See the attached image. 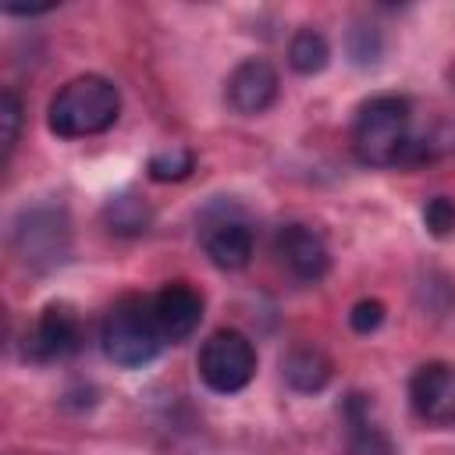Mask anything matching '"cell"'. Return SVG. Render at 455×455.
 Segmentation results:
<instances>
[{
    "instance_id": "cell-10",
    "label": "cell",
    "mask_w": 455,
    "mask_h": 455,
    "mask_svg": "<svg viewBox=\"0 0 455 455\" xmlns=\"http://www.w3.org/2000/svg\"><path fill=\"white\" fill-rule=\"evenodd\" d=\"M277 92H281L277 68L263 57H245L224 82V103L238 117H256L263 110H270Z\"/></svg>"
},
{
    "instance_id": "cell-14",
    "label": "cell",
    "mask_w": 455,
    "mask_h": 455,
    "mask_svg": "<svg viewBox=\"0 0 455 455\" xmlns=\"http://www.w3.org/2000/svg\"><path fill=\"white\" fill-rule=\"evenodd\" d=\"M153 224V210L139 192H117L103 203V228L117 238H139Z\"/></svg>"
},
{
    "instance_id": "cell-13",
    "label": "cell",
    "mask_w": 455,
    "mask_h": 455,
    "mask_svg": "<svg viewBox=\"0 0 455 455\" xmlns=\"http://www.w3.org/2000/svg\"><path fill=\"white\" fill-rule=\"evenodd\" d=\"M281 377H284V384H288L291 391H299V395H316V391H323V387L331 384L334 363H331V355H327L320 345L299 341V345H291V348L281 355Z\"/></svg>"
},
{
    "instance_id": "cell-7",
    "label": "cell",
    "mask_w": 455,
    "mask_h": 455,
    "mask_svg": "<svg viewBox=\"0 0 455 455\" xmlns=\"http://www.w3.org/2000/svg\"><path fill=\"white\" fill-rule=\"evenodd\" d=\"M14 249L36 270H50V267L64 263L68 252H71L68 213L60 206L21 210V217L14 220Z\"/></svg>"
},
{
    "instance_id": "cell-20",
    "label": "cell",
    "mask_w": 455,
    "mask_h": 455,
    "mask_svg": "<svg viewBox=\"0 0 455 455\" xmlns=\"http://www.w3.org/2000/svg\"><path fill=\"white\" fill-rule=\"evenodd\" d=\"M384 316H387V309H384L380 299H359V302L348 309V327H352L355 334H373V331L384 323Z\"/></svg>"
},
{
    "instance_id": "cell-16",
    "label": "cell",
    "mask_w": 455,
    "mask_h": 455,
    "mask_svg": "<svg viewBox=\"0 0 455 455\" xmlns=\"http://www.w3.org/2000/svg\"><path fill=\"white\" fill-rule=\"evenodd\" d=\"M192 171H196V153H192L188 146H178V142L156 149V153L149 156V164H146V174H149L153 181H160V185H167V181H185Z\"/></svg>"
},
{
    "instance_id": "cell-3",
    "label": "cell",
    "mask_w": 455,
    "mask_h": 455,
    "mask_svg": "<svg viewBox=\"0 0 455 455\" xmlns=\"http://www.w3.org/2000/svg\"><path fill=\"white\" fill-rule=\"evenodd\" d=\"M100 341H103V355L114 366H121V370L149 366L164 348L149 295H121L103 316Z\"/></svg>"
},
{
    "instance_id": "cell-17",
    "label": "cell",
    "mask_w": 455,
    "mask_h": 455,
    "mask_svg": "<svg viewBox=\"0 0 455 455\" xmlns=\"http://www.w3.org/2000/svg\"><path fill=\"white\" fill-rule=\"evenodd\" d=\"M423 228L434 238H455V199L451 196H434L423 206Z\"/></svg>"
},
{
    "instance_id": "cell-8",
    "label": "cell",
    "mask_w": 455,
    "mask_h": 455,
    "mask_svg": "<svg viewBox=\"0 0 455 455\" xmlns=\"http://www.w3.org/2000/svg\"><path fill=\"white\" fill-rule=\"evenodd\" d=\"M409 405L427 427H455V363H419L409 377Z\"/></svg>"
},
{
    "instance_id": "cell-18",
    "label": "cell",
    "mask_w": 455,
    "mask_h": 455,
    "mask_svg": "<svg viewBox=\"0 0 455 455\" xmlns=\"http://www.w3.org/2000/svg\"><path fill=\"white\" fill-rule=\"evenodd\" d=\"M0 124H4V164H7L21 135V100L14 89H4L0 96Z\"/></svg>"
},
{
    "instance_id": "cell-4",
    "label": "cell",
    "mask_w": 455,
    "mask_h": 455,
    "mask_svg": "<svg viewBox=\"0 0 455 455\" xmlns=\"http://www.w3.org/2000/svg\"><path fill=\"white\" fill-rule=\"evenodd\" d=\"M196 373L213 395H238L256 377V345L235 327H217L199 345Z\"/></svg>"
},
{
    "instance_id": "cell-15",
    "label": "cell",
    "mask_w": 455,
    "mask_h": 455,
    "mask_svg": "<svg viewBox=\"0 0 455 455\" xmlns=\"http://www.w3.org/2000/svg\"><path fill=\"white\" fill-rule=\"evenodd\" d=\"M331 64V43L320 28L302 25L291 39H288V68L295 75H320Z\"/></svg>"
},
{
    "instance_id": "cell-12",
    "label": "cell",
    "mask_w": 455,
    "mask_h": 455,
    "mask_svg": "<svg viewBox=\"0 0 455 455\" xmlns=\"http://www.w3.org/2000/svg\"><path fill=\"white\" fill-rule=\"evenodd\" d=\"M345 419V451L348 455H398L391 434L373 416V402L363 391H348L341 402Z\"/></svg>"
},
{
    "instance_id": "cell-1",
    "label": "cell",
    "mask_w": 455,
    "mask_h": 455,
    "mask_svg": "<svg viewBox=\"0 0 455 455\" xmlns=\"http://www.w3.org/2000/svg\"><path fill=\"white\" fill-rule=\"evenodd\" d=\"M416 132L412 103L398 92L370 96L352 121V153L366 167H409Z\"/></svg>"
},
{
    "instance_id": "cell-11",
    "label": "cell",
    "mask_w": 455,
    "mask_h": 455,
    "mask_svg": "<svg viewBox=\"0 0 455 455\" xmlns=\"http://www.w3.org/2000/svg\"><path fill=\"white\" fill-rule=\"evenodd\" d=\"M149 306L164 345H178L192 338L203 323V295L188 281H167L160 291L149 295Z\"/></svg>"
},
{
    "instance_id": "cell-19",
    "label": "cell",
    "mask_w": 455,
    "mask_h": 455,
    "mask_svg": "<svg viewBox=\"0 0 455 455\" xmlns=\"http://www.w3.org/2000/svg\"><path fill=\"white\" fill-rule=\"evenodd\" d=\"M348 53H352V60L355 64H377V57H380V32L373 28V25H355L352 32H348Z\"/></svg>"
},
{
    "instance_id": "cell-9",
    "label": "cell",
    "mask_w": 455,
    "mask_h": 455,
    "mask_svg": "<svg viewBox=\"0 0 455 455\" xmlns=\"http://www.w3.org/2000/svg\"><path fill=\"white\" fill-rule=\"evenodd\" d=\"M274 252L281 259V267L295 277V281H306V284H316L327 277L331 270V249L323 242V235L309 224H281L277 235H274Z\"/></svg>"
},
{
    "instance_id": "cell-5",
    "label": "cell",
    "mask_w": 455,
    "mask_h": 455,
    "mask_svg": "<svg viewBox=\"0 0 455 455\" xmlns=\"http://www.w3.org/2000/svg\"><path fill=\"white\" fill-rule=\"evenodd\" d=\"M199 242L213 267L220 270H242L252 259L256 231L245 217V210L231 199H213L199 213Z\"/></svg>"
},
{
    "instance_id": "cell-6",
    "label": "cell",
    "mask_w": 455,
    "mask_h": 455,
    "mask_svg": "<svg viewBox=\"0 0 455 455\" xmlns=\"http://www.w3.org/2000/svg\"><path fill=\"white\" fill-rule=\"evenodd\" d=\"M82 341H85L82 313L71 302H46L39 309V316L32 320V327L25 331L21 355L28 363L50 366V363H64V359L78 355Z\"/></svg>"
},
{
    "instance_id": "cell-2",
    "label": "cell",
    "mask_w": 455,
    "mask_h": 455,
    "mask_svg": "<svg viewBox=\"0 0 455 455\" xmlns=\"http://www.w3.org/2000/svg\"><path fill=\"white\" fill-rule=\"evenodd\" d=\"M117 114L121 89L103 75H78L53 92L46 107V128L57 139H89L114 128Z\"/></svg>"
}]
</instances>
